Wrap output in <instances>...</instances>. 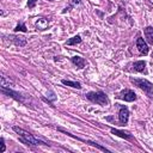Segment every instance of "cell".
I'll return each mask as SVG.
<instances>
[{"label":"cell","mask_w":153,"mask_h":153,"mask_svg":"<svg viewBox=\"0 0 153 153\" xmlns=\"http://www.w3.org/2000/svg\"><path fill=\"white\" fill-rule=\"evenodd\" d=\"M0 143H1V152H5V143H4V139H0Z\"/></svg>","instance_id":"cell-18"},{"label":"cell","mask_w":153,"mask_h":153,"mask_svg":"<svg viewBox=\"0 0 153 153\" xmlns=\"http://www.w3.org/2000/svg\"><path fill=\"white\" fill-rule=\"evenodd\" d=\"M36 2H37V0H29V1H27V6H29L30 8H32V7H35Z\"/></svg>","instance_id":"cell-17"},{"label":"cell","mask_w":153,"mask_h":153,"mask_svg":"<svg viewBox=\"0 0 153 153\" xmlns=\"http://www.w3.org/2000/svg\"><path fill=\"white\" fill-rule=\"evenodd\" d=\"M130 81L135 85V86H137L139 88H141V90H143L149 97H152V94H153V84L152 82H149L148 80H146V79H130Z\"/></svg>","instance_id":"cell-3"},{"label":"cell","mask_w":153,"mask_h":153,"mask_svg":"<svg viewBox=\"0 0 153 153\" xmlns=\"http://www.w3.org/2000/svg\"><path fill=\"white\" fill-rule=\"evenodd\" d=\"M1 92H2V93H6V94H8V96H11V97H13V98L17 99V100L23 102V98H22V96H20L18 92H14V91H12V90H6V87H4V86H1Z\"/></svg>","instance_id":"cell-8"},{"label":"cell","mask_w":153,"mask_h":153,"mask_svg":"<svg viewBox=\"0 0 153 153\" xmlns=\"http://www.w3.org/2000/svg\"><path fill=\"white\" fill-rule=\"evenodd\" d=\"M86 98L88 100L93 102V103L99 104V105H106L109 103L106 94L103 93V92H100V91H98V92H88L86 94Z\"/></svg>","instance_id":"cell-2"},{"label":"cell","mask_w":153,"mask_h":153,"mask_svg":"<svg viewBox=\"0 0 153 153\" xmlns=\"http://www.w3.org/2000/svg\"><path fill=\"white\" fill-rule=\"evenodd\" d=\"M14 31H26V26L24 25V24H18L17 26H16V29H14Z\"/></svg>","instance_id":"cell-16"},{"label":"cell","mask_w":153,"mask_h":153,"mask_svg":"<svg viewBox=\"0 0 153 153\" xmlns=\"http://www.w3.org/2000/svg\"><path fill=\"white\" fill-rule=\"evenodd\" d=\"M62 84H63V85H67V86H71V87H74V88H81V85H80V82H78V81H71V80L63 79V80H62Z\"/></svg>","instance_id":"cell-13"},{"label":"cell","mask_w":153,"mask_h":153,"mask_svg":"<svg viewBox=\"0 0 153 153\" xmlns=\"http://www.w3.org/2000/svg\"><path fill=\"white\" fill-rule=\"evenodd\" d=\"M81 42V38H80V36L79 35H76V36H74V37H72L71 39H68L67 41V45H73V44H76V43H80Z\"/></svg>","instance_id":"cell-14"},{"label":"cell","mask_w":153,"mask_h":153,"mask_svg":"<svg viewBox=\"0 0 153 153\" xmlns=\"http://www.w3.org/2000/svg\"><path fill=\"white\" fill-rule=\"evenodd\" d=\"M14 38H16V39H14V43H16L17 45H25L26 41H25L24 37H14Z\"/></svg>","instance_id":"cell-15"},{"label":"cell","mask_w":153,"mask_h":153,"mask_svg":"<svg viewBox=\"0 0 153 153\" xmlns=\"http://www.w3.org/2000/svg\"><path fill=\"white\" fill-rule=\"evenodd\" d=\"M133 67H134V69L137 71V72H143L145 68H146V62H145V61H136V62H134Z\"/></svg>","instance_id":"cell-12"},{"label":"cell","mask_w":153,"mask_h":153,"mask_svg":"<svg viewBox=\"0 0 153 153\" xmlns=\"http://www.w3.org/2000/svg\"><path fill=\"white\" fill-rule=\"evenodd\" d=\"M118 98L120 99H123L126 102H133V100L136 99V94L131 90H124V91H122L118 94Z\"/></svg>","instance_id":"cell-5"},{"label":"cell","mask_w":153,"mask_h":153,"mask_svg":"<svg viewBox=\"0 0 153 153\" xmlns=\"http://www.w3.org/2000/svg\"><path fill=\"white\" fill-rule=\"evenodd\" d=\"M72 62L78 67V68H82L85 66V60L80 56H73L72 57Z\"/></svg>","instance_id":"cell-10"},{"label":"cell","mask_w":153,"mask_h":153,"mask_svg":"<svg viewBox=\"0 0 153 153\" xmlns=\"http://www.w3.org/2000/svg\"><path fill=\"white\" fill-rule=\"evenodd\" d=\"M111 133H112V134H115V135H118V136H121V137H123V139H127V140H130V139H131V136H130L128 133L121 131V130L115 129V128H111Z\"/></svg>","instance_id":"cell-11"},{"label":"cell","mask_w":153,"mask_h":153,"mask_svg":"<svg viewBox=\"0 0 153 153\" xmlns=\"http://www.w3.org/2000/svg\"><path fill=\"white\" fill-rule=\"evenodd\" d=\"M143 33H145V37L147 39V42L149 44H153V27L152 26H147L143 29Z\"/></svg>","instance_id":"cell-9"},{"label":"cell","mask_w":153,"mask_h":153,"mask_svg":"<svg viewBox=\"0 0 153 153\" xmlns=\"http://www.w3.org/2000/svg\"><path fill=\"white\" fill-rule=\"evenodd\" d=\"M57 129H59L60 131H63L66 135H68V136H71V137H74V139H76V140H79V141H82V142H85V143H88V145H91V146H93V147H97V148H99L100 151H108L105 147H103V146H100V145H98V143H96V142H92V141H87V140H82V139H80V137H76V136H74L73 134L65 131L62 128H57Z\"/></svg>","instance_id":"cell-6"},{"label":"cell","mask_w":153,"mask_h":153,"mask_svg":"<svg viewBox=\"0 0 153 153\" xmlns=\"http://www.w3.org/2000/svg\"><path fill=\"white\" fill-rule=\"evenodd\" d=\"M118 118H120V123L121 126H126L127 122H128V118H129V111H128V108L122 105L120 108V112H118Z\"/></svg>","instance_id":"cell-4"},{"label":"cell","mask_w":153,"mask_h":153,"mask_svg":"<svg viewBox=\"0 0 153 153\" xmlns=\"http://www.w3.org/2000/svg\"><path fill=\"white\" fill-rule=\"evenodd\" d=\"M136 47H137V49H139V51H140L141 54L146 55V54L148 53V47H147L146 42L143 41V38H137V41H136Z\"/></svg>","instance_id":"cell-7"},{"label":"cell","mask_w":153,"mask_h":153,"mask_svg":"<svg viewBox=\"0 0 153 153\" xmlns=\"http://www.w3.org/2000/svg\"><path fill=\"white\" fill-rule=\"evenodd\" d=\"M13 130L20 136V140L23 141V142H25V143H30V145H48V143H45L44 141H41V140H38V139H36L32 134H30L29 131H26V130H24V129H22V128H19V127H13Z\"/></svg>","instance_id":"cell-1"}]
</instances>
